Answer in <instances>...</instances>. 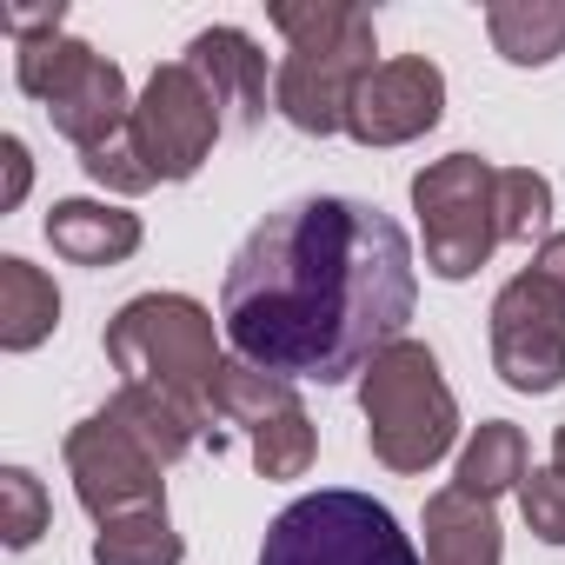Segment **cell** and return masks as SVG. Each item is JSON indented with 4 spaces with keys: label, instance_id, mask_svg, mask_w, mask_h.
<instances>
[{
    "label": "cell",
    "instance_id": "cell-1",
    "mask_svg": "<svg viewBox=\"0 0 565 565\" xmlns=\"http://www.w3.org/2000/svg\"><path fill=\"white\" fill-rule=\"evenodd\" d=\"M419 266L393 213L313 193L273 206L233 253L220 327L239 360L279 380L340 386L406 340Z\"/></svg>",
    "mask_w": 565,
    "mask_h": 565
},
{
    "label": "cell",
    "instance_id": "cell-2",
    "mask_svg": "<svg viewBox=\"0 0 565 565\" xmlns=\"http://www.w3.org/2000/svg\"><path fill=\"white\" fill-rule=\"evenodd\" d=\"M273 28L287 34V61L273 74V107L300 134H340L360 81L373 74L380 34L353 0H273Z\"/></svg>",
    "mask_w": 565,
    "mask_h": 565
},
{
    "label": "cell",
    "instance_id": "cell-3",
    "mask_svg": "<svg viewBox=\"0 0 565 565\" xmlns=\"http://www.w3.org/2000/svg\"><path fill=\"white\" fill-rule=\"evenodd\" d=\"M360 413H366V446L386 472H426L459 439V399L426 340H393L360 373Z\"/></svg>",
    "mask_w": 565,
    "mask_h": 565
},
{
    "label": "cell",
    "instance_id": "cell-4",
    "mask_svg": "<svg viewBox=\"0 0 565 565\" xmlns=\"http://www.w3.org/2000/svg\"><path fill=\"white\" fill-rule=\"evenodd\" d=\"M120 386H160L173 399L206 406V380L220 373V347H213V313L186 294H140L127 300L107 333H100Z\"/></svg>",
    "mask_w": 565,
    "mask_h": 565
},
{
    "label": "cell",
    "instance_id": "cell-5",
    "mask_svg": "<svg viewBox=\"0 0 565 565\" xmlns=\"http://www.w3.org/2000/svg\"><path fill=\"white\" fill-rule=\"evenodd\" d=\"M259 565H419V552L373 492L327 486L266 525Z\"/></svg>",
    "mask_w": 565,
    "mask_h": 565
},
{
    "label": "cell",
    "instance_id": "cell-6",
    "mask_svg": "<svg viewBox=\"0 0 565 565\" xmlns=\"http://www.w3.org/2000/svg\"><path fill=\"white\" fill-rule=\"evenodd\" d=\"M413 213L426 266L439 279H472L499 246V167L479 153H446L413 173Z\"/></svg>",
    "mask_w": 565,
    "mask_h": 565
},
{
    "label": "cell",
    "instance_id": "cell-7",
    "mask_svg": "<svg viewBox=\"0 0 565 565\" xmlns=\"http://www.w3.org/2000/svg\"><path fill=\"white\" fill-rule=\"evenodd\" d=\"M206 406L246 433L259 479H307L313 472L320 433H313V413H307L294 380H279L253 360H220V373L206 380Z\"/></svg>",
    "mask_w": 565,
    "mask_h": 565
},
{
    "label": "cell",
    "instance_id": "cell-8",
    "mask_svg": "<svg viewBox=\"0 0 565 565\" xmlns=\"http://www.w3.org/2000/svg\"><path fill=\"white\" fill-rule=\"evenodd\" d=\"M220 127H226V114H220V100L206 94V81L186 61L160 67L147 81V94L134 100V120H127V134H134L153 180H193L206 167Z\"/></svg>",
    "mask_w": 565,
    "mask_h": 565
},
{
    "label": "cell",
    "instance_id": "cell-9",
    "mask_svg": "<svg viewBox=\"0 0 565 565\" xmlns=\"http://www.w3.org/2000/svg\"><path fill=\"white\" fill-rule=\"evenodd\" d=\"M167 466L100 406L87 413L74 433H67V479H74V499L87 505L94 525L107 519H127V512H147V505H167Z\"/></svg>",
    "mask_w": 565,
    "mask_h": 565
},
{
    "label": "cell",
    "instance_id": "cell-10",
    "mask_svg": "<svg viewBox=\"0 0 565 565\" xmlns=\"http://www.w3.org/2000/svg\"><path fill=\"white\" fill-rule=\"evenodd\" d=\"M492 366L512 393H558L565 386V300L545 273H512L492 300Z\"/></svg>",
    "mask_w": 565,
    "mask_h": 565
},
{
    "label": "cell",
    "instance_id": "cell-11",
    "mask_svg": "<svg viewBox=\"0 0 565 565\" xmlns=\"http://www.w3.org/2000/svg\"><path fill=\"white\" fill-rule=\"evenodd\" d=\"M439 114H446V74L426 54H399V61H380L360 81L347 134L360 147H406V140L433 134Z\"/></svg>",
    "mask_w": 565,
    "mask_h": 565
},
{
    "label": "cell",
    "instance_id": "cell-12",
    "mask_svg": "<svg viewBox=\"0 0 565 565\" xmlns=\"http://www.w3.org/2000/svg\"><path fill=\"white\" fill-rule=\"evenodd\" d=\"M186 67L206 81V94L220 100V114H226L233 127H259V120H266V54H259L253 34H239V28H206V34H193Z\"/></svg>",
    "mask_w": 565,
    "mask_h": 565
},
{
    "label": "cell",
    "instance_id": "cell-13",
    "mask_svg": "<svg viewBox=\"0 0 565 565\" xmlns=\"http://www.w3.org/2000/svg\"><path fill=\"white\" fill-rule=\"evenodd\" d=\"M47 246L74 266H120L140 253V213L107 206V200H54Z\"/></svg>",
    "mask_w": 565,
    "mask_h": 565
},
{
    "label": "cell",
    "instance_id": "cell-14",
    "mask_svg": "<svg viewBox=\"0 0 565 565\" xmlns=\"http://www.w3.org/2000/svg\"><path fill=\"white\" fill-rule=\"evenodd\" d=\"M426 565H505L499 512L459 486H439L426 499Z\"/></svg>",
    "mask_w": 565,
    "mask_h": 565
},
{
    "label": "cell",
    "instance_id": "cell-15",
    "mask_svg": "<svg viewBox=\"0 0 565 565\" xmlns=\"http://www.w3.org/2000/svg\"><path fill=\"white\" fill-rule=\"evenodd\" d=\"M47 120H54V134H67L81 153H94V147L120 140V134H127V120H134L127 74H120L107 54H100V61H94V74H87L74 94H61V100L47 107Z\"/></svg>",
    "mask_w": 565,
    "mask_h": 565
},
{
    "label": "cell",
    "instance_id": "cell-16",
    "mask_svg": "<svg viewBox=\"0 0 565 565\" xmlns=\"http://www.w3.org/2000/svg\"><path fill=\"white\" fill-rule=\"evenodd\" d=\"M107 413H114L160 466H173L180 452H193V439H200V426H206V406L173 399V393H160V386H120V393L107 399Z\"/></svg>",
    "mask_w": 565,
    "mask_h": 565
},
{
    "label": "cell",
    "instance_id": "cell-17",
    "mask_svg": "<svg viewBox=\"0 0 565 565\" xmlns=\"http://www.w3.org/2000/svg\"><path fill=\"white\" fill-rule=\"evenodd\" d=\"M61 327V287L21 253L0 259V347L8 353H34L47 333Z\"/></svg>",
    "mask_w": 565,
    "mask_h": 565
},
{
    "label": "cell",
    "instance_id": "cell-18",
    "mask_svg": "<svg viewBox=\"0 0 565 565\" xmlns=\"http://www.w3.org/2000/svg\"><path fill=\"white\" fill-rule=\"evenodd\" d=\"M492 54L512 67H545L565 54V0H492L486 8Z\"/></svg>",
    "mask_w": 565,
    "mask_h": 565
},
{
    "label": "cell",
    "instance_id": "cell-19",
    "mask_svg": "<svg viewBox=\"0 0 565 565\" xmlns=\"http://www.w3.org/2000/svg\"><path fill=\"white\" fill-rule=\"evenodd\" d=\"M519 479H525V433H519L512 419L472 426V439H466V452H459V466H452V486L492 505L499 492H519Z\"/></svg>",
    "mask_w": 565,
    "mask_h": 565
},
{
    "label": "cell",
    "instance_id": "cell-20",
    "mask_svg": "<svg viewBox=\"0 0 565 565\" xmlns=\"http://www.w3.org/2000/svg\"><path fill=\"white\" fill-rule=\"evenodd\" d=\"M94 47L74 41V34H41V41H14V81L21 94H34L41 107H54L61 94H74L87 74H94Z\"/></svg>",
    "mask_w": 565,
    "mask_h": 565
},
{
    "label": "cell",
    "instance_id": "cell-21",
    "mask_svg": "<svg viewBox=\"0 0 565 565\" xmlns=\"http://www.w3.org/2000/svg\"><path fill=\"white\" fill-rule=\"evenodd\" d=\"M180 558H186V545H180L167 505L107 519V525L94 532V565H180Z\"/></svg>",
    "mask_w": 565,
    "mask_h": 565
},
{
    "label": "cell",
    "instance_id": "cell-22",
    "mask_svg": "<svg viewBox=\"0 0 565 565\" xmlns=\"http://www.w3.org/2000/svg\"><path fill=\"white\" fill-rule=\"evenodd\" d=\"M552 226V180L532 167H499V239H532Z\"/></svg>",
    "mask_w": 565,
    "mask_h": 565
},
{
    "label": "cell",
    "instance_id": "cell-23",
    "mask_svg": "<svg viewBox=\"0 0 565 565\" xmlns=\"http://www.w3.org/2000/svg\"><path fill=\"white\" fill-rule=\"evenodd\" d=\"M41 532H47V486L28 466H8L0 472V539L14 552H28Z\"/></svg>",
    "mask_w": 565,
    "mask_h": 565
},
{
    "label": "cell",
    "instance_id": "cell-24",
    "mask_svg": "<svg viewBox=\"0 0 565 565\" xmlns=\"http://www.w3.org/2000/svg\"><path fill=\"white\" fill-rule=\"evenodd\" d=\"M519 512L532 525V539L545 545H565V472L545 466V472H525L519 479Z\"/></svg>",
    "mask_w": 565,
    "mask_h": 565
},
{
    "label": "cell",
    "instance_id": "cell-25",
    "mask_svg": "<svg viewBox=\"0 0 565 565\" xmlns=\"http://www.w3.org/2000/svg\"><path fill=\"white\" fill-rule=\"evenodd\" d=\"M81 167H87V180H94V186H107V193H147V186H160V180L147 173V160H140L134 134H120V140H107V147L81 153Z\"/></svg>",
    "mask_w": 565,
    "mask_h": 565
},
{
    "label": "cell",
    "instance_id": "cell-26",
    "mask_svg": "<svg viewBox=\"0 0 565 565\" xmlns=\"http://www.w3.org/2000/svg\"><path fill=\"white\" fill-rule=\"evenodd\" d=\"M0 167H8V186H0V213H14V206L28 200V186H34V160H28V140H21V134L0 140Z\"/></svg>",
    "mask_w": 565,
    "mask_h": 565
},
{
    "label": "cell",
    "instance_id": "cell-27",
    "mask_svg": "<svg viewBox=\"0 0 565 565\" xmlns=\"http://www.w3.org/2000/svg\"><path fill=\"white\" fill-rule=\"evenodd\" d=\"M61 21H67V8H61V0H47V8H8V14H0V28H8L14 41H41V34H61Z\"/></svg>",
    "mask_w": 565,
    "mask_h": 565
},
{
    "label": "cell",
    "instance_id": "cell-28",
    "mask_svg": "<svg viewBox=\"0 0 565 565\" xmlns=\"http://www.w3.org/2000/svg\"><path fill=\"white\" fill-rule=\"evenodd\" d=\"M532 273H545L552 287H558V300H565V233H545V239H539V253H532Z\"/></svg>",
    "mask_w": 565,
    "mask_h": 565
},
{
    "label": "cell",
    "instance_id": "cell-29",
    "mask_svg": "<svg viewBox=\"0 0 565 565\" xmlns=\"http://www.w3.org/2000/svg\"><path fill=\"white\" fill-rule=\"evenodd\" d=\"M552 466H558V472H565V426H558V433H552Z\"/></svg>",
    "mask_w": 565,
    "mask_h": 565
}]
</instances>
